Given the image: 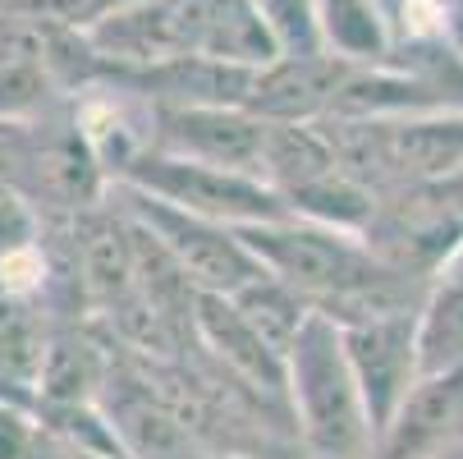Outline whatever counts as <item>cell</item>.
Instances as JSON below:
<instances>
[{"label":"cell","mask_w":463,"mask_h":459,"mask_svg":"<svg viewBox=\"0 0 463 459\" xmlns=\"http://www.w3.org/2000/svg\"><path fill=\"white\" fill-rule=\"evenodd\" d=\"M289 418L303 459H367L372 423L345 354L340 321L307 312L289 349Z\"/></svg>","instance_id":"cell-1"},{"label":"cell","mask_w":463,"mask_h":459,"mask_svg":"<svg viewBox=\"0 0 463 459\" xmlns=\"http://www.w3.org/2000/svg\"><path fill=\"white\" fill-rule=\"evenodd\" d=\"M115 188H138L147 198H161L179 212L221 221L230 230L294 216L289 203L267 179L243 175V170L203 166V161H188V157H170V152H156V148H147L143 157L128 161V170L115 179Z\"/></svg>","instance_id":"cell-2"},{"label":"cell","mask_w":463,"mask_h":459,"mask_svg":"<svg viewBox=\"0 0 463 459\" xmlns=\"http://www.w3.org/2000/svg\"><path fill=\"white\" fill-rule=\"evenodd\" d=\"M124 207L134 212V221H143L152 230V239L179 262V272L197 285V294H221L234 299L243 285H252L261 272V262L252 257V248L239 239V230L207 221V216H193L179 212L161 198H147L138 188H115Z\"/></svg>","instance_id":"cell-3"},{"label":"cell","mask_w":463,"mask_h":459,"mask_svg":"<svg viewBox=\"0 0 463 459\" xmlns=\"http://www.w3.org/2000/svg\"><path fill=\"white\" fill-rule=\"evenodd\" d=\"M418 312H394V317L340 326L345 354H349V368H354V381H358V396H363V409H367V423H372V441L394 414L404 409L413 386L422 381Z\"/></svg>","instance_id":"cell-4"},{"label":"cell","mask_w":463,"mask_h":459,"mask_svg":"<svg viewBox=\"0 0 463 459\" xmlns=\"http://www.w3.org/2000/svg\"><path fill=\"white\" fill-rule=\"evenodd\" d=\"M152 148L261 179L267 120L248 106H152Z\"/></svg>","instance_id":"cell-5"},{"label":"cell","mask_w":463,"mask_h":459,"mask_svg":"<svg viewBox=\"0 0 463 459\" xmlns=\"http://www.w3.org/2000/svg\"><path fill=\"white\" fill-rule=\"evenodd\" d=\"M449 445H463V372L422 377L404 409L376 432L367 459H440Z\"/></svg>","instance_id":"cell-6"},{"label":"cell","mask_w":463,"mask_h":459,"mask_svg":"<svg viewBox=\"0 0 463 459\" xmlns=\"http://www.w3.org/2000/svg\"><path fill=\"white\" fill-rule=\"evenodd\" d=\"M345 74H349V64H340L335 55H312V60L280 55L276 64L257 70L248 110L271 124H317L335 106Z\"/></svg>","instance_id":"cell-7"},{"label":"cell","mask_w":463,"mask_h":459,"mask_svg":"<svg viewBox=\"0 0 463 459\" xmlns=\"http://www.w3.org/2000/svg\"><path fill=\"white\" fill-rule=\"evenodd\" d=\"M321 46L349 70L385 64L394 51V28L385 0H317Z\"/></svg>","instance_id":"cell-8"},{"label":"cell","mask_w":463,"mask_h":459,"mask_svg":"<svg viewBox=\"0 0 463 459\" xmlns=\"http://www.w3.org/2000/svg\"><path fill=\"white\" fill-rule=\"evenodd\" d=\"M340 170V157L330 148L321 120L317 124H271L267 120V148H261V179H267L280 198L326 179Z\"/></svg>","instance_id":"cell-9"},{"label":"cell","mask_w":463,"mask_h":459,"mask_svg":"<svg viewBox=\"0 0 463 459\" xmlns=\"http://www.w3.org/2000/svg\"><path fill=\"white\" fill-rule=\"evenodd\" d=\"M418 359L422 377L463 372V276L449 267L431 281L418 312Z\"/></svg>","instance_id":"cell-10"},{"label":"cell","mask_w":463,"mask_h":459,"mask_svg":"<svg viewBox=\"0 0 463 459\" xmlns=\"http://www.w3.org/2000/svg\"><path fill=\"white\" fill-rule=\"evenodd\" d=\"M239 312H243V321L252 326V331L267 340L276 354H285L289 359V349H294V340H298V331H303V321H307V299L303 294H294L285 281H276L271 272H261L252 285H243L234 299H230Z\"/></svg>","instance_id":"cell-11"},{"label":"cell","mask_w":463,"mask_h":459,"mask_svg":"<svg viewBox=\"0 0 463 459\" xmlns=\"http://www.w3.org/2000/svg\"><path fill=\"white\" fill-rule=\"evenodd\" d=\"M261 14H267V28H271L280 55H289V60L326 55L321 24H317V0H261Z\"/></svg>","instance_id":"cell-12"},{"label":"cell","mask_w":463,"mask_h":459,"mask_svg":"<svg viewBox=\"0 0 463 459\" xmlns=\"http://www.w3.org/2000/svg\"><path fill=\"white\" fill-rule=\"evenodd\" d=\"M0 459H74L55 441V432L28 409L0 400Z\"/></svg>","instance_id":"cell-13"},{"label":"cell","mask_w":463,"mask_h":459,"mask_svg":"<svg viewBox=\"0 0 463 459\" xmlns=\"http://www.w3.org/2000/svg\"><path fill=\"white\" fill-rule=\"evenodd\" d=\"M445 46L463 60V0H445Z\"/></svg>","instance_id":"cell-14"}]
</instances>
